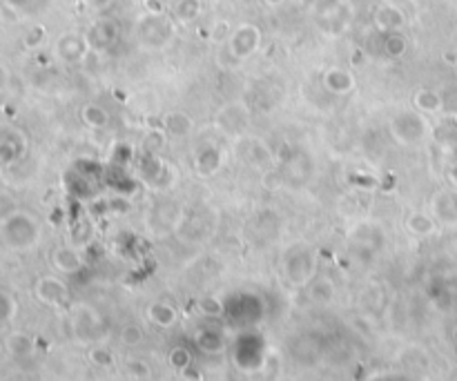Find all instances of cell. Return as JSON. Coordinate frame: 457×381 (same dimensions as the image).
<instances>
[{
	"mask_svg": "<svg viewBox=\"0 0 457 381\" xmlns=\"http://www.w3.org/2000/svg\"><path fill=\"white\" fill-rule=\"evenodd\" d=\"M7 350L14 357H30L34 352V339L25 332H12L7 337Z\"/></svg>",
	"mask_w": 457,
	"mask_h": 381,
	"instance_id": "8992f818",
	"label": "cell"
},
{
	"mask_svg": "<svg viewBox=\"0 0 457 381\" xmlns=\"http://www.w3.org/2000/svg\"><path fill=\"white\" fill-rule=\"evenodd\" d=\"M190 361H192V357H190V352L186 348H175V350L170 352V364L175 366L177 370L188 368Z\"/></svg>",
	"mask_w": 457,
	"mask_h": 381,
	"instance_id": "5bb4252c",
	"label": "cell"
},
{
	"mask_svg": "<svg viewBox=\"0 0 457 381\" xmlns=\"http://www.w3.org/2000/svg\"><path fill=\"white\" fill-rule=\"evenodd\" d=\"M18 159V150L12 141H0V168H7Z\"/></svg>",
	"mask_w": 457,
	"mask_h": 381,
	"instance_id": "4fadbf2b",
	"label": "cell"
},
{
	"mask_svg": "<svg viewBox=\"0 0 457 381\" xmlns=\"http://www.w3.org/2000/svg\"><path fill=\"white\" fill-rule=\"evenodd\" d=\"M313 297L319 299V303H328L333 299V286L328 284V281H317L315 288H313Z\"/></svg>",
	"mask_w": 457,
	"mask_h": 381,
	"instance_id": "9a60e30c",
	"label": "cell"
},
{
	"mask_svg": "<svg viewBox=\"0 0 457 381\" xmlns=\"http://www.w3.org/2000/svg\"><path fill=\"white\" fill-rule=\"evenodd\" d=\"M89 359L94 361L96 366H100V368H105V366H112V361H114L112 352H109V350H105V348H94V350H91Z\"/></svg>",
	"mask_w": 457,
	"mask_h": 381,
	"instance_id": "2e32d148",
	"label": "cell"
},
{
	"mask_svg": "<svg viewBox=\"0 0 457 381\" xmlns=\"http://www.w3.org/2000/svg\"><path fill=\"white\" fill-rule=\"evenodd\" d=\"M12 212H16V203L5 192H0V221L7 219Z\"/></svg>",
	"mask_w": 457,
	"mask_h": 381,
	"instance_id": "ac0fdd59",
	"label": "cell"
},
{
	"mask_svg": "<svg viewBox=\"0 0 457 381\" xmlns=\"http://www.w3.org/2000/svg\"><path fill=\"white\" fill-rule=\"evenodd\" d=\"M14 314H16V301H14V297L0 290V323L12 321Z\"/></svg>",
	"mask_w": 457,
	"mask_h": 381,
	"instance_id": "8fae6325",
	"label": "cell"
},
{
	"mask_svg": "<svg viewBox=\"0 0 457 381\" xmlns=\"http://www.w3.org/2000/svg\"><path fill=\"white\" fill-rule=\"evenodd\" d=\"M118 339H121V343H125V346L134 348V346H139V343H143L145 332H143L141 325L127 323V325H123V328H121V337H118Z\"/></svg>",
	"mask_w": 457,
	"mask_h": 381,
	"instance_id": "30bf717a",
	"label": "cell"
},
{
	"mask_svg": "<svg viewBox=\"0 0 457 381\" xmlns=\"http://www.w3.org/2000/svg\"><path fill=\"white\" fill-rule=\"evenodd\" d=\"M36 297L47 305H63L69 299V290L56 277H43L36 284Z\"/></svg>",
	"mask_w": 457,
	"mask_h": 381,
	"instance_id": "7a4b0ae2",
	"label": "cell"
},
{
	"mask_svg": "<svg viewBox=\"0 0 457 381\" xmlns=\"http://www.w3.org/2000/svg\"><path fill=\"white\" fill-rule=\"evenodd\" d=\"M7 85H9V69L0 62V92H3Z\"/></svg>",
	"mask_w": 457,
	"mask_h": 381,
	"instance_id": "ffe728a7",
	"label": "cell"
},
{
	"mask_svg": "<svg viewBox=\"0 0 457 381\" xmlns=\"http://www.w3.org/2000/svg\"><path fill=\"white\" fill-rule=\"evenodd\" d=\"M0 237L12 250H30L41 237L38 223L25 212H12L0 221Z\"/></svg>",
	"mask_w": 457,
	"mask_h": 381,
	"instance_id": "6da1fadb",
	"label": "cell"
},
{
	"mask_svg": "<svg viewBox=\"0 0 457 381\" xmlns=\"http://www.w3.org/2000/svg\"><path fill=\"white\" fill-rule=\"evenodd\" d=\"M83 121L89 127H105L109 123V114L98 105H87L83 110Z\"/></svg>",
	"mask_w": 457,
	"mask_h": 381,
	"instance_id": "9c48e42d",
	"label": "cell"
},
{
	"mask_svg": "<svg viewBox=\"0 0 457 381\" xmlns=\"http://www.w3.org/2000/svg\"><path fill=\"white\" fill-rule=\"evenodd\" d=\"M324 85L331 89V92H335V94H346V92H350V89L355 87V80H353L350 71H346V69H331V71H326Z\"/></svg>",
	"mask_w": 457,
	"mask_h": 381,
	"instance_id": "277c9868",
	"label": "cell"
},
{
	"mask_svg": "<svg viewBox=\"0 0 457 381\" xmlns=\"http://www.w3.org/2000/svg\"><path fill=\"white\" fill-rule=\"evenodd\" d=\"M406 225H408V230L415 232V234H428V232H431V228H433L431 221H428L426 216L419 214V212L410 216V219L406 221Z\"/></svg>",
	"mask_w": 457,
	"mask_h": 381,
	"instance_id": "7c38bea8",
	"label": "cell"
},
{
	"mask_svg": "<svg viewBox=\"0 0 457 381\" xmlns=\"http://www.w3.org/2000/svg\"><path fill=\"white\" fill-rule=\"evenodd\" d=\"M58 56L65 60V62H76L78 58H83V41L76 38V36H63V38L58 41Z\"/></svg>",
	"mask_w": 457,
	"mask_h": 381,
	"instance_id": "5b68a950",
	"label": "cell"
},
{
	"mask_svg": "<svg viewBox=\"0 0 457 381\" xmlns=\"http://www.w3.org/2000/svg\"><path fill=\"white\" fill-rule=\"evenodd\" d=\"M166 127L170 130V134H175V136H186V134H190V130H192V121L188 119L186 114L177 112V114H170V116H168Z\"/></svg>",
	"mask_w": 457,
	"mask_h": 381,
	"instance_id": "ba28073f",
	"label": "cell"
},
{
	"mask_svg": "<svg viewBox=\"0 0 457 381\" xmlns=\"http://www.w3.org/2000/svg\"><path fill=\"white\" fill-rule=\"evenodd\" d=\"M127 373H130L132 377H139V379L143 377L145 379V377H150L152 370H150L148 364H143V361H130V364H127Z\"/></svg>",
	"mask_w": 457,
	"mask_h": 381,
	"instance_id": "e0dca14e",
	"label": "cell"
},
{
	"mask_svg": "<svg viewBox=\"0 0 457 381\" xmlns=\"http://www.w3.org/2000/svg\"><path fill=\"white\" fill-rule=\"evenodd\" d=\"M52 263L58 272H65V275H74L80 268H83V259L74 248H56L52 252Z\"/></svg>",
	"mask_w": 457,
	"mask_h": 381,
	"instance_id": "3957f363",
	"label": "cell"
},
{
	"mask_svg": "<svg viewBox=\"0 0 457 381\" xmlns=\"http://www.w3.org/2000/svg\"><path fill=\"white\" fill-rule=\"evenodd\" d=\"M148 314H150V319L157 323V325H161V328H168V325H172L177 321V310H175V305H170V303H166V301H157V303H152L150 305V310H148Z\"/></svg>",
	"mask_w": 457,
	"mask_h": 381,
	"instance_id": "52a82bcc",
	"label": "cell"
},
{
	"mask_svg": "<svg viewBox=\"0 0 457 381\" xmlns=\"http://www.w3.org/2000/svg\"><path fill=\"white\" fill-rule=\"evenodd\" d=\"M199 305H201V310H203L205 314H210V312H212V310H214L216 314L221 312V305H219V301H216V299H201V301H199Z\"/></svg>",
	"mask_w": 457,
	"mask_h": 381,
	"instance_id": "d6986e66",
	"label": "cell"
}]
</instances>
